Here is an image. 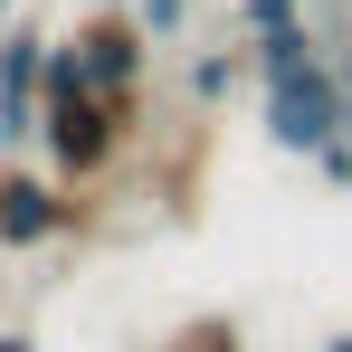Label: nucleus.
<instances>
[{
  "instance_id": "nucleus-9",
  "label": "nucleus",
  "mask_w": 352,
  "mask_h": 352,
  "mask_svg": "<svg viewBox=\"0 0 352 352\" xmlns=\"http://www.w3.org/2000/svg\"><path fill=\"white\" fill-rule=\"evenodd\" d=\"M190 10H200V0H133V19H143V38H153V48H172L181 29H190Z\"/></svg>"
},
{
  "instance_id": "nucleus-13",
  "label": "nucleus",
  "mask_w": 352,
  "mask_h": 352,
  "mask_svg": "<svg viewBox=\"0 0 352 352\" xmlns=\"http://www.w3.org/2000/svg\"><path fill=\"white\" fill-rule=\"evenodd\" d=\"M10 10H19V0H0V19H10Z\"/></svg>"
},
{
  "instance_id": "nucleus-4",
  "label": "nucleus",
  "mask_w": 352,
  "mask_h": 352,
  "mask_svg": "<svg viewBox=\"0 0 352 352\" xmlns=\"http://www.w3.org/2000/svg\"><path fill=\"white\" fill-rule=\"evenodd\" d=\"M257 96H267V143L295 153V162H314V153L343 133V58H333V48L286 67V76H267Z\"/></svg>"
},
{
  "instance_id": "nucleus-12",
  "label": "nucleus",
  "mask_w": 352,
  "mask_h": 352,
  "mask_svg": "<svg viewBox=\"0 0 352 352\" xmlns=\"http://www.w3.org/2000/svg\"><path fill=\"white\" fill-rule=\"evenodd\" d=\"M314 352H352V324H343V333H324V343H314Z\"/></svg>"
},
{
  "instance_id": "nucleus-8",
  "label": "nucleus",
  "mask_w": 352,
  "mask_h": 352,
  "mask_svg": "<svg viewBox=\"0 0 352 352\" xmlns=\"http://www.w3.org/2000/svg\"><path fill=\"white\" fill-rule=\"evenodd\" d=\"M276 29H305V0H229V38L238 48H257Z\"/></svg>"
},
{
  "instance_id": "nucleus-3",
  "label": "nucleus",
  "mask_w": 352,
  "mask_h": 352,
  "mask_svg": "<svg viewBox=\"0 0 352 352\" xmlns=\"http://www.w3.org/2000/svg\"><path fill=\"white\" fill-rule=\"evenodd\" d=\"M58 58L76 67L96 96H143V86H153V38H143V19H133V10H105V0H86V10L58 29Z\"/></svg>"
},
{
  "instance_id": "nucleus-10",
  "label": "nucleus",
  "mask_w": 352,
  "mask_h": 352,
  "mask_svg": "<svg viewBox=\"0 0 352 352\" xmlns=\"http://www.w3.org/2000/svg\"><path fill=\"white\" fill-rule=\"evenodd\" d=\"M314 172L333 181V190H352V143H324V153H314Z\"/></svg>"
},
{
  "instance_id": "nucleus-2",
  "label": "nucleus",
  "mask_w": 352,
  "mask_h": 352,
  "mask_svg": "<svg viewBox=\"0 0 352 352\" xmlns=\"http://www.w3.org/2000/svg\"><path fill=\"white\" fill-rule=\"evenodd\" d=\"M96 229H105L96 190H67L58 172H38V162H10V153H0V248H10V257L58 248V238H96Z\"/></svg>"
},
{
  "instance_id": "nucleus-5",
  "label": "nucleus",
  "mask_w": 352,
  "mask_h": 352,
  "mask_svg": "<svg viewBox=\"0 0 352 352\" xmlns=\"http://www.w3.org/2000/svg\"><path fill=\"white\" fill-rule=\"evenodd\" d=\"M38 76H48V29L0 19V153L38 143Z\"/></svg>"
},
{
  "instance_id": "nucleus-15",
  "label": "nucleus",
  "mask_w": 352,
  "mask_h": 352,
  "mask_svg": "<svg viewBox=\"0 0 352 352\" xmlns=\"http://www.w3.org/2000/svg\"><path fill=\"white\" fill-rule=\"evenodd\" d=\"M343 48H352V29H343Z\"/></svg>"
},
{
  "instance_id": "nucleus-14",
  "label": "nucleus",
  "mask_w": 352,
  "mask_h": 352,
  "mask_svg": "<svg viewBox=\"0 0 352 352\" xmlns=\"http://www.w3.org/2000/svg\"><path fill=\"white\" fill-rule=\"evenodd\" d=\"M105 10H133V0H105Z\"/></svg>"
},
{
  "instance_id": "nucleus-11",
  "label": "nucleus",
  "mask_w": 352,
  "mask_h": 352,
  "mask_svg": "<svg viewBox=\"0 0 352 352\" xmlns=\"http://www.w3.org/2000/svg\"><path fill=\"white\" fill-rule=\"evenodd\" d=\"M0 352H38V333L29 324H0Z\"/></svg>"
},
{
  "instance_id": "nucleus-7",
  "label": "nucleus",
  "mask_w": 352,
  "mask_h": 352,
  "mask_svg": "<svg viewBox=\"0 0 352 352\" xmlns=\"http://www.w3.org/2000/svg\"><path fill=\"white\" fill-rule=\"evenodd\" d=\"M238 86H248V48H238V38H219V48L190 58V105H229Z\"/></svg>"
},
{
  "instance_id": "nucleus-1",
  "label": "nucleus",
  "mask_w": 352,
  "mask_h": 352,
  "mask_svg": "<svg viewBox=\"0 0 352 352\" xmlns=\"http://www.w3.org/2000/svg\"><path fill=\"white\" fill-rule=\"evenodd\" d=\"M143 143V96H96L48 38V76H38V153L67 190H105L124 153Z\"/></svg>"
},
{
  "instance_id": "nucleus-6",
  "label": "nucleus",
  "mask_w": 352,
  "mask_h": 352,
  "mask_svg": "<svg viewBox=\"0 0 352 352\" xmlns=\"http://www.w3.org/2000/svg\"><path fill=\"white\" fill-rule=\"evenodd\" d=\"M153 352H248V324H238L229 305H200V314H181Z\"/></svg>"
}]
</instances>
